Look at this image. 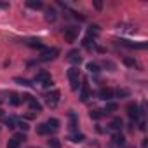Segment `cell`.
Instances as JSON below:
<instances>
[{
    "instance_id": "14",
    "label": "cell",
    "mask_w": 148,
    "mask_h": 148,
    "mask_svg": "<svg viewBox=\"0 0 148 148\" xmlns=\"http://www.w3.org/2000/svg\"><path fill=\"white\" fill-rule=\"evenodd\" d=\"M56 18H58V12H56L52 7H49V9L45 11V19H47L49 23H54V21H56Z\"/></svg>"
},
{
    "instance_id": "6",
    "label": "cell",
    "mask_w": 148,
    "mask_h": 148,
    "mask_svg": "<svg viewBox=\"0 0 148 148\" xmlns=\"http://www.w3.org/2000/svg\"><path fill=\"white\" fill-rule=\"evenodd\" d=\"M23 141H26V136L23 134V132H18V134H14L11 139H9V143H7V148H18Z\"/></svg>"
},
{
    "instance_id": "25",
    "label": "cell",
    "mask_w": 148,
    "mask_h": 148,
    "mask_svg": "<svg viewBox=\"0 0 148 148\" xmlns=\"http://www.w3.org/2000/svg\"><path fill=\"white\" fill-rule=\"evenodd\" d=\"M14 82H16V84H19V86H25V87H30V86H33L30 80H26V79H21V77H16V79H14Z\"/></svg>"
},
{
    "instance_id": "28",
    "label": "cell",
    "mask_w": 148,
    "mask_h": 148,
    "mask_svg": "<svg viewBox=\"0 0 148 148\" xmlns=\"http://www.w3.org/2000/svg\"><path fill=\"white\" fill-rule=\"evenodd\" d=\"M47 143H49V146H51V148H61V141H59L58 138H51Z\"/></svg>"
},
{
    "instance_id": "37",
    "label": "cell",
    "mask_w": 148,
    "mask_h": 148,
    "mask_svg": "<svg viewBox=\"0 0 148 148\" xmlns=\"http://www.w3.org/2000/svg\"><path fill=\"white\" fill-rule=\"evenodd\" d=\"M127 148H134V146H127Z\"/></svg>"
},
{
    "instance_id": "8",
    "label": "cell",
    "mask_w": 148,
    "mask_h": 148,
    "mask_svg": "<svg viewBox=\"0 0 148 148\" xmlns=\"http://www.w3.org/2000/svg\"><path fill=\"white\" fill-rule=\"evenodd\" d=\"M127 115H129V119L136 120V119L139 117V106H138L136 103H129V105H127Z\"/></svg>"
},
{
    "instance_id": "12",
    "label": "cell",
    "mask_w": 148,
    "mask_h": 148,
    "mask_svg": "<svg viewBox=\"0 0 148 148\" xmlns=\"http://www.w3.org/2000/svg\"><path fill=\"white\" fill-rule=\"evenodd\" d=\"M28 106H30V110H33V112H37V113H40V112H42V105H40L35 98H32V99L28 101Z\"/></svg>"
},
{
    "instance_id": "34",
    "label": "cell",
    "mask_w": 148,
    "mask_h": 148,
    "mask_svg": "<svg viewBox=\"0 0 148 148\" xmlns=\"http://www.w3.org/2000/svg\"><path fill=\"white\" fill-rule=\"evenodd\" d=\"M94 7H96V9H101V2H98V0H96V2H94Z\"/></svg>"
},
{
    "instance_id": "19",
    "label": "cell",
    "mask_w": 148,
    "mask_h": 148,
    "mask_svg": "<svg viewBox=\"0 0 148 148\" xmlns=\"http://www.w3.org/2000/svg\"><path fill=\"white\" fill-rule=\"evenodd\" d=\"M51 132H52V131L49 129L47 124H38V125H37V134H42V136H44V134H51Z\"/></svg>"
},
{
    "instance_id": "20",
    "label": "cell",
    "mask_w": 148,
    "mask_h": 148,
    "mask_svg": "<svg viewBox=\"0 0 148 148\" xmlns=\"http://www.w3.org/2000/svg\"><path fill=\"white\" fill-rule=\"evenodd\" d=\"M113 96H117V98H127V96H129V89L119 87V89H115V91H113Z\"/></svg>"
},
{
    "instance_id": "4",
    "label": "cell",
    "mask_w": 148,
    "mask_h": 148,
    "mask_svg": "<svg viewBox=\"0 0 148 148\" xmlns=\"http://www.w3.org/2000/svg\"><path fill=\"white\" fill-rule=\"evenodd\" d=\"M58 54H59V49H56V47H52V49H45L44 52H42V56L38 58V61H52V59H56L58 58Z\"/></svg>"
},
{
    "instance_id": "30",
    "label": "cell",
    "mask_w": 148,
    "mask_h": 148,
    "mask_svg": "<svg viewBox=\"0 0 148 148\" xmlns=\"http://www.w3.org/2000/svg\"><path fill=\"white\" fill-rule=\"evenodd\" d=\"M87 70H89L91 73H98V71H99V66H98L96 63H87Z\"/></svg>"
},
{
    "instance_id": "17",
    "label": "cell",
    "mask_w": 148,
    "mask_h": 148,
    "mask_svg": "<svg viewBox=\"0 0 148 148\" xmlns=\"http://www.w3.org/2000/svg\"><path fill=\"white\" fill-rule=\"evenodd\" d=\"M113 145H117V146H124L125 145V138L120 134V132H117V134H113Z\"/></svg>"
},
{
    "instance_id": "15",
    "label": "cell",
    "mask_w": 148,
    "mask_h": 148,
    "mask_svg": "<svg viewBox=\"0 0 148 148\" xmlns=\"http://www.w3.org/2000/svg\"><path fill=\"white\" fill-rule=\"evenodd\" d=\"M26 45L32 47V49H44V44H42L40 40H37V38H30V40H26Z\"/></svg>"
},
{
    "instance_id": "5",
    "label": "cell",
    "mask_w": 148,
    "mask_h": 148,
    "mask_svg": "<svg viewBox=\"0 0 148 148\" xmlns=\"http://www.w3.org/2000/svg\"><path fill=\"white\" fill-rule=\"evenodd\" d=\"M35 82H40L44 87H51V86H52V79H51V75H49V73H45V71H40V73H37Z\"/></svg>"
},
{
    "instance_id": "9",
    "label": "cell",
    "mask_w": 148,
    "mask_h": 148,
    "mask_svg": "<svg viewBox=\"0 0 148 148\" xmlns=\"http://www.w3.org/2000/svg\"><path fill=\"white\" fill-rule=\"evenodd\" d=\"M98 96H99L101 99L108 101V99H112V98H113V89H110V87H101V89L98 91Z\"/></svg>"
},
{
    "instance_id": "13",
    "label": "cell",
    "mask_w": 148,
    "mask_h": 148,
    "mask_svg": "<svg viewBox=\"0 0 148 148\" xmlns=\"http://www.w3.org/2000/svg\"><path fill=\"white\" fill-rule=\"evenodd\" d=\"M68 139H70V141H73V143H82V141L86 139V136H84L82 132H73V134H70V136H68Z\"/></svg>"
},
{
    "instance_id": "32",
    "label": "cell",
    "mask_w": 148,
    "mask_h": 148,
    "mask_svg": "<svg viewBox=\"0 0 148 148\" xmlns=\"http://www.w3.org/2000/svg\"><path fill=\"white\" fill-rule=\"evenodd\" d=\"M16 125H18L19 129H23V131H28V129H30V125H28L26 122H23V120H19V122H16Z\"/></svg>"
},
{
    "instance_id": "23",
    "label": "cell",
    "mask_w": 148,
    "mask_h": 148,
    "mask_svg": "<svg viewBox=\"0 0 148 148\" xmlns=\"http://www.w3.org/2000/svg\"><path fill=\"white\" fill-rule=\"evenodd\" d=\"M2 122H4L9 129H14V127H16V120H14L12 117H4V119H2Z\"/></svg>"
},
{
    "instance_id": "21",
    "label": "cell",
    "mask_w": 148,
    "mask_h": 148,
    "mask_svg": "<svg viewBox=\"0 0 148 148\" xmlns=\"http://www.w3.org/2000/svg\"><path fill=\"white\" fill-rule=\"evenodd\" d=\"M89 115H91V119L99 120L101 117H105V115H106V112H105V110H91V113H89Z\"/></svg>"
},
{
    "instance_id": "11",
    "label": "cell",
    "mask_w": 148,
    "mask_h": 148,
    "mask_svg": "<svg viewBox=\"0 0 148 148\" xmlns=\"http://www.w3.org/2000/svg\"><path fill=\"white\" fill-rule=\"evenodd\" d=\"M68 119H70V129H71V131H77V125H79L77 115L73 113V112H70V113H68Z\"/></svg>"
},
{
    "instance_id": "3",
    "label": "cell",
    "mask_w": 148,
    "mask_h": 148,
    "mask_svg": "<svg viewBox=\"0 0 148 148\" xmlns=\"http://www.w3.org/2000/svg\"><path fill=\"white\" fill-rule=\"evenodd\" d=\"M45 103H47V106L56 108V106H58V103H59V91H58V89H54V91L47 92V94H45Z\"/></svg>"
},
{
    "instance_id": "7",
    "label": "cell",
    "mask_w": 148,
    "mask_h": 148,
    "mask_svg": "<svg viewBox=\"0 0 148 148\" xmlns=\"http://www.w3.org/2000/svg\"><path fill=\"white\" fill-rule=\"evenodd\" d=\"M66 59H68L70 63H73V64H80V63H82V56H80L79 49L70 51V52H68V56H66Z\"/></svg>"
},
{
    "instance_id": "2",
    "label": "cell",
    "mask_w": 148,
    "mask_h": 148,
    "mask_svg": "<svg viewBox=\"0 0 148 148\" xmlns=\"http://www.w3.org/2000/svg\"><path fill=\"white\" fill-rule=\"evenodd\" d=\"M64 40L66 42H75L77 40V37H79V33H80V28H77V26H68V28H64Z\"/></svg>"
},
{
    "instance_id": "27",
    "label": "cell",
    "mask_w": 148,
    "mask_h": 148,
    "mask_svg": "<svg viewBox=\"0 0 148 148\" xmlns=\"http://www.w3.org/2000/svg\"><path fill=\"white\" fill-rule=\"evenodd\" d=\"M117 108H119V106H117V103L108 101V103H106V106H105V112H106V113H110V112H117Z\"/></svg>"
},
{
    "instance_id": "22",
    "label": "cell",
    "mask_w": 148,
    "mask_h": 148,
    "mask_svg": "<svg viewBox=\"0 0 148 148\" xmlns=\"http://www.w3.org/2000/svg\"><path fill=\"white\" fill-rule=\"evenodd\" d=\"M45 124L49 125V129H51V131H56V129H59V120H58V119H49Z\"/></svg>"
},
{
    "instance_id": "29",
    "label": "cell",
    "mask_w": 148,
    "mask_h": 148,
    "mask_svg": "<svg viewBox=\"0 0 148 148\" xmlns=\"http://www.w3.org/2000/svg\"><path fill=\"white\" fill-rule=\"evenodd\" d=\"M124 64H125V66H131V68H136V66H138L136 59H132V58H124Z\"/></svg>"
},
{
    "instance_id": "18",
    "label": "cell",
    "mask_w": 148,
    "mask_h": 148,
    "mask_svg": "<svg viewBox=\"0 0 148 148\" xmlns=\"http://www.w3.org/2000/svg\"><path fill=\"white\" fill-rule=\"evenodd\" d=\"M120 127H122V119H120V117H115V119L110 122V129H113V131H120Z\"/></svg>"
},
{
    "instance_id": "26",
    "label": "cell",
    "mask_w": 148,
    "mask_h": 148,
    "mask_svg": "<svg viewBox=\"0 0 148 148\" xmlns=\"http://www.w3.org/2000/svg\"><path fill=\"white\" fill-rule=\"evenodd\" d=\"M9 101H11V105H12V106H18V105L21 103V98H19L16 92H11V99H9Z\"/></svg>"
},
{
    "instance_id": "24",
    "label": "cell",
    "mask_w": 148,
    "mask_h": 148,
    "mask_svg": "<svg viewBox=\"0 0 148 148\" xmlns=\"http://www.w3.org/2000/svg\"><path fill=\"white\" fill-rule=\"evenodd\" d=\"M103 66L108 68V71H115V70H117V64H115L113 61H110V59H105V61H103Z\"/></svg>"
},
{
    "instance_id": "10",
    "label": "cell",
    "mask_w": 148,
    "mask_h": 148,
    "mask_svg": "<svg viewBox=\"0 0 148 148\" xmlns=\"http://www.w3.org/2000/svg\"><path fill=\"white\" fill-rule=\"evenodd\" d=\"M89 98H91V91H89L87 80H84V84H82V89H80V101H82V103H86Z\"/></svg>"
},
{
    "instance_id": "1",
    "label": "cell",
    "mask_w": 148,
    "mask_h": 148,
    "mask_svg": "<svg viewBox=\"0 0 148 148\" xmlns=\"http://www.w3.org/2000/svg\"><path fill=\"white\" fill-rule=\"evenodd\" d=\"M68 80H70V87L73 89V91H77L79 89V82H80V73H79V70L77 68H70L68 70Z\"/></svg>"
},
{
    "instance_id": "33",
    "label": "cell",
    "mask_w": 148,
    "mask_h": 148,
    "mask_svg": "<svg viewBox=\"0 0 148 148\" xmlns=\"http://www.w3.org/2000/svg\"><path fill=\"white\" fill-rule=\"evenodd\" d=\"M9 7V4H5V2H0V9H7Z\"/></svg>"
},
{
    "instance_id": "31",
    "label": "cell",
    "mask_w": 148,
    "mask_h": 148,
    "mask_svg": "<svg viewBox=\"0 0 148 148\" xmlns=\"http://www.w3.org/2000/svg\"><path fill=\"white\" fill-rule=\"evenodd\" d=\"M98 33H99V26H98V25H92V26L89 28V35H94V37H96Z\"/></svg>"
},
{
    "instance_id": "36",
    "label": "cell",
    "mask_w": 148,
    "mask_h": 148,
    "mask_svg": "<svg viewBox=\"0 0 148 148\" xmlns=\"http://www.w3.org/2000/svg\"><path fill=\"white\" fill-rule=\"evenodd\" d=\"M2 115H4V110H0V117H2Z\"/></svg>"
},
{
    "instance_id": "35",
    "label": "cell",
    "mask_w": 148,
    "mask_h": 148,
    "mask_svg": "<svg viewBox=\"0 0 148 148\" xmlns=\"http://www.w3.org/2000/svg\"><path fill=\"white\" fill-rule=\"evenodd\" d=\"M26 119H28V120H32V119H35V113H28V115H26Z\"/></svg>"
},
{
    "instance_id": "16",
    "label": "cell",
    "mask_w": 148,
    "mask_h": 148,
    "mask_svg": "<svg viewBox=\"0 0 148 148\" xmlns=\"http://www.w3.org/2000/svg\"><path fill=\"white\" fill-rule=\"evenodd\" d=\"M26 7L38 11V9H42V7H44V4L40 2V0H28V2H26Z\"/></svg>"
}]
</instances>
